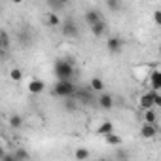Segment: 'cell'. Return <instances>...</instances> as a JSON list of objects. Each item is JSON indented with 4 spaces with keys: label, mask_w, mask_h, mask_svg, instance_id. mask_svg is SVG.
<instances>
[{
    "label": "cell",
    "mask_w": 161,
    "mask_h": 161,
    "mask_svg": "<svg viewBox=\"0 0 161 161\" xmlns=\"http://www.w3.org/2000/svg\"><path fill=\"white\" fill-rule=\"evenodd\" d=\"M104 140H106V144H110V146H119V144H121V136H118L116 133L106 135V136H104Z\"/></svg>",
    "instance_id": "19"
},
{
    "label": "cell",
    "mask_w": 161,
    "mask_h": 161,
    "mask_svg": "<svg viewBox=\"0 0 161 161\" xmlns=\"http://www.w3.org/2000/svg\"><path fill=\"white\" fill-rule=\"evenodd\" d=\"M25 125V118L23 116H19V114H12L10 116V127L12 129H21Z\"/></svg>",
    "instance_id": "15"
},
{
    "label": "cell",
    "mask_w": 161,
    "mask_h": 161,
    "mask_svg": "<svg viewBox=\"0 0 161 161\" xmlns=\"http://www.w3.org/2000/svg\"><path fill=\"white\" fill-rule=\"evenodd\" d=\"M89 29H91V34H93V36L101 38V36H104V34H106V31H108V25H106V21L103 19V21L95 23V25H93V27H89Z\"/></svg>",
    "instance_id": "12"
},
{
    "label": "cell",
    "mask_w": 161,
    "mask_h": 161,
    "mask_svg": "<svg viewBox=\"0 0 161 161\" xmlns=\"http://www.w3.org/2000/svg\"><path fill=\"white\" fill-rule=\"evenodd\" d=\"M106 49H108L112 55L119 53V51L123 49V40H121L119 36H110V38L106 40Z\"/></svg>",
    "instance_id": "5"
},
{
    "label": "cell",
    "mask_w": 161,
    "mask_h": 161,
    "mask_svg": "<svg viewBox=\"0 0 161 161\" xmlns=\"http://www.w3.org/2000/svg\"><path fill=\"white\" fill-rule=\"evenodd\" d=\"M138 106H140L142 112H146V110H153V91L144 93V95L140 97V101H138Z\"/></svg>",
    "instance_id": "7"
},
{
    "label": "cell",
    "mask_w": 161,
    "mask_h": 161,
    "mask_svg": "<svg viewBox=\"0 0 161 161\" xmlns=\"http://www.w3.org/2000/svg\"><path fill=\"white\" fill-rule=\"evenodd\" d=\"M106 8L112 12H118L121 8V2H118V0H106Z\"/></svg>",
    "instance_id": "23"
},
{
    "label": "cell",
    "mask_w": 161,
    "mask_h": 161,
    "mask_svg": "<svg viewBox=\"0 0 161 161\" xmlns=\"http://www.w3.org/2000/svg\"><path fill=\"white\" fill-rule=\"evenodd\" d=\"M84 17H86V23H87L89 27H93L95 23L103 21V15H101V12H99V10H87Z\"/></svg>",
    "instance_id": "11"
},
{
    "label": "cell",
    "mask_w": 161,
    "mask_h": 161,
    "mask_svg": "<svg viewBox=\"0 0 161 161\" xmlns=\"http://www.w3.org/2000/svg\"><path fill=\"white\" fill-rule=\"evenodd\" d=\"M0 161H17V159H15V155H14V153H6Z\"/></svg>",
    "instance_id": "27"
},
{
    "label": "cell",
    "mask_w": 161,
    "mask_h": 161,
    "mask_svg": "<svg viewBox=\"0 0 161 161\" xmlns=\"http://www.w3.org/2000/svg\"><path fill=\"white\" fill-rule=\"evenodd\" d=\"M23 70L21 68H12L10 70V80H12V82H21V80H23Z\"/></svg>",
    "instance_id": "21"
},
{
    "label": "cell",
    "mask_w": 161,
    "mask_h": 161,
    "mask_svg": "<svg viewBox=\"0 0 161 161\" xmlns=\"http://www.w3.org/2000/svg\"><path fill=\"white\" fill-rule=\"evenodd\" d=\"M6 153H8V152H6V150H4V146H0V159H2V157H4V155H6Z\"/></svg>",
    "instance_id": "30"
},
{
    "label": "cell",
    "mask_w": 161,
    "mask_h": 161,
    "mask_svg": "<svg viewBox=\"0 0 161 161\" xmlns=\"http://www.w3.org/2000/svg\"><path fill=\"white\" fill-rule=\"evenodd\" d=\"M150 86H152L153 93H159V89H161V72L157 68L150 72Z\"/></svg>",
    "instance_id": "9"
},
{
    "label": "cell",
    "mask_w": 161,
    "mask_h": 161,
    "mask_svg": "<svg viewBox=\"0 0 161 161\" xmlns=\"http://www.w3.org/2000/svg\"><path fill=\"white\" fill-rule=\"evenodd\" d=\"M140 136L142 138H155L157 136V125H148V123H142L140 127Z\"/></svg>",
    "instance_id": "10"
},
{
    "label": "cell",
    "mask_w": 161,
    "mask_h": 161,
    "mask_svg": "<svg viewBox=\"0 0 161 161\" xmlns=\"http://www.w3.org/2000/svg\"><path fill=\"white\" fill-rule=\"evenodd\" d=\"M6 47H8V36H6L2 31H0V53H2Z\"/></svg>",
    "instance_id": "24"
},
{
    "label": "cell",
    "mask_w": 161,
    "mask_h": 161,
    "mask_svg": "<svg viewBox=\"0 0 161 161\" xmlns=\"http://www.w3.org/2000/svg\"><path fill=\"white\" fill-rule=\"evenodd\" d=\"M44 91H46V84L42 82V80L34 78V80H31V82H29V93H32V95H42Z\"/></svg>",
    "instance_id": "8"
},
{
    "label": "cell",
    "mask_w": 161,
    "mask_h": 161,
    "mask_svg": "<svg viewBox=\"0 0 161 161\" xmlns=\"http://www.w3.org/2000/svg\"><path fill=\"white\" fill-rule=\"evenodd\" d=\"M53 74L57 78V82H72V78L76 76L74 61L72 59H57L53 64Z\"/></svg>",
    "instance_id": "1"
},
{
    "label": "cell",
    "mask_w": 161,
    "mask_h": 161,
    "mask_svg": "<svg viewBox=\"0 0 161 161\" xmlns=\"http://www.w3.org/2000/svg\"><path fill=\"white\" fill-rule=\"evenodd\" d=\"M61 29H63V34L68 36V38H76L78 36V25L74 23V19H66L64 23H61Z\"/></svg>",
    "instance_id": "6"
},
{
    "label": "cell",
    "mask_w": 161,
    "mask_h": 161,
    "mask_svg": "<svg viewBox=\"0 0 161 161\" xmlns=\"http://www.w3.org/2000/svg\"><path fill=\"white\" fill-rule=\"evenodd\" d=\"M153 15H155V23H159V21H161V12H159V10H155V12H153Z\"/></svg>",
    "instance_id": "29"
},
{
    "label": "cell",
    "mask_w": 161,
    "mask_h": 161,
    "mask_svg": "<svg viewBox=\"0 0 161 161\" xmlns=\"http://www.w3.org/2000/svg\"><path fill=\"white\" fill-rule=\"evenodd\" d=\"M64 108H66V110H76V103H74V101H68V103L64 104Z\"/></svg>",
    "instance_id": "28"
},
{
    "label": "cell",
    "mask_w": 161,
    "mask_h": 161,
    "mask_svg": "<svg viewBox=\"0 0 161 161\" xmlns=\"http://www.w3.org/2000/svg\"><path fill=\"white\" fill-rule=\"evenodd\" d=\"M129 159V153L125 150H118L116 152V161H127Z\"/></svg>",
    "instance_id": "25"
},
{
    "label": "cell",
    "mask_w": 161,
    "mask_h": 161,
    "mask_svg": "<svg viewBox=\"0 0 161 161\" xmlns=\"http://www.w3.org/2000/svg\"><path fill=\"white\" fill-rule=\"evenodd\" d=\"M97 133H99L101 136H106V135H110V133H114V123H112V121H108V119H104V121H101V125H99V129H97Z\"/></svg>",
    "instance_id": "14"
},
{
    "label": "cell",
    "mask_w": 161,
    "mask_h": 161,
    "mask_svg": "<svg viewBox=\"0 0 161 161\" xmlns=\"http://www.w3.org/2000/svg\"><path fill=\"white\" fill-rule=\"evenodd\" d=\"M89 89L93 91V93H104V82H103V78H99V76H95L91 82H89Z\"/></svg>",
    "instance_id": "13"
},
{
    "label": "cell",
    "mask_w": 161,
    "mask_h": 161,
    "mask_svg": "<svg viewBox=\"0 0 161 161\" xmlns=\"http://www.w3.org/2000/svg\"><path fill=\"white\" fill-rule=\"evenodd\" d=\"M144 123L148 125H157V114L153 110H146L144 112Z\"/></svg>",
    "instance_id": "16"
},
{
    "label": "cell",
    "mask_w": 161,
    "mask_h": 161,
    "mask_svg": "<svg viewBox=\"0 0 161 161\" xmlns=\"http://www.w3.org/2000/svg\"><path fill=\"white\" fill-rule=\"evenodd\" d=\"M47 6H49L51 14H57V12H61V10H64V8H66V4H64V2H53V0H49Z\"/></svg>",
    "instance_id": "22"
},
{
    "label": "cell",
    "mask_w": 161,
    "mask_h": 161,
    "mask_svg": "<svg viewBox=\"0 0 161 161\" xmlns=\"http://www.w3.org/2000/svg\"><path fill=\"white\" fill-rule=\"evenodd\" d=\"M80 103H84L86 106H89V104H93L95 103V93L87 87V89H78L76 91V95H74Z\"/></svg>",
    "instance_id": "3"
},
{
    "label": "cell",
    "mask_w": 161,
    "mask_h": 161,
    "mask_svg": "<svg viewBox=\"0 0 161 161\" xmlns=\"http://www.w3.org/2000/svg\"><path fill=\"white\" fill-rule=\"evenodd\" d=\"M74 157H76L78 161H86V159H89V150H87V148H78V150L74 152Z\"/></svg>",
    "instance_id": "18"
},
{
    "label": "cell",
    "mask_w": 161,
    "mask_h": 161,
    "mask_svg": "<svg viewBox=\"0 0 161 161\" xmlns=\"http://www.w3.org/2000/svg\"><path fill=\"white\" fill-rule=\"evenodd\" d=\"M76 91H78V87H76L74 82H55L51 93L55 97H59V99H66L68 101V99H74Z\"/></svg>",
    "instance_id": "2"
},
{
    "label": "cell",
    "mask_w": 161,
    "mask_h": 161,
    "mask_svg": "<svg viewBox=\"0 0 161 161\" xmlns=\"http://www.w3.org/2000/svg\"><path fill=\"white\" fill-rule=\"evenodd\" d=\"M161 106V95L159 93H153V108Z\"/></svg>",
    "instance_id": "26"
},
{
    "label": "cell",
    "mask_w": 161,
    "mask_h": 161,
    "mask_svg": "<svg viewBox=\"0 0 161 161\" xmlns=\"http://www.w3.org/2000/svg\"><path fill=\"white\" fill-rule=\"evenodd\" d=\"M0 8H2V4H0Z\"/></svg>",
    "instance_id": "31"
},
{
    "label": "cell",
    "mask_w": 161,
    "mask_h": 161,
    "mask_svg": "<svg viewBox=\"0 0 161 161\" xmlns=\"http://www.w3.org/2000/svg\"><path fill=\"white\" fill-rule=\"evenodd\" d=\"M46 21H47L49 27H61V17H59L57 14H51V12H49V14L46 15Z\"/></svg>",
    "instance_id": "17"
},
{
    "label": "cell",
    "mask_w": 161,
    "mask_h": 161,
    "mask_svg": "<svg viewBox=\"0 0 161 161\" xmlns=\"http://www.w3.org/2000/svg\"><path fill=\"white\" fill-rule=\"evenodd\" d=\"M14 155H15L17 161H29V159H31V155H29V152H27L25 148H17Z\"/></svg>",
    "instance_id": "20"
},
{
    "label": "cell",
    "mask_w": 161,
    "mask_h": 161,
    "mask_svg": "<svg viewBox=\"0 0 161 161\" xmlns=\"http://www.w3.org/2000/svg\"><path fill=\"white\" fill-rule=\"evenodd\" d=\"M95 103H97V106H99L101 110H106V112L114 108V97H112L110 93H101Z\"/></svg>",
    "instance_id": "4"
}]
</instances>
